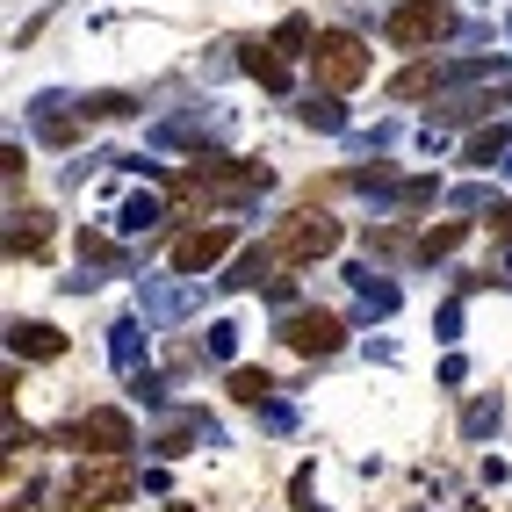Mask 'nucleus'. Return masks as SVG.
<instances>
[{"label": "nucleus", "instance_id": "obj_1", "mask_svg": "<svg viewBox=\"0 0 512 512\" xmlns=\"http://www.w3.org/2000/svg\"><path fill=\"white\" fill-rule=\"evenodd\" d=\"M332 246H339V217H325V210H296V217H282L275 238H267L275 267H303V260H318Z\"/></svg>", "mask_w": 512, "mask_h": 512}, {"label": "nucleus", "instance_id": "obj_2", "mask_svg": "<svg viewBox=\"0 0 512 512\" xmlns=\"http://www.w3.org/2000/svg\"><path fill=\"white\" fill-rule=\"evenodd\" d=\"M311 73H318V87H332V94H354V87L368 80V44L347 37V29H325L318 51H311Z\"/></svg>", "mask_w": 512, "mask_h": 512}, {"label": "nucleus", "instance_id": "obj_3", "mask_svg": "<svg viewBox=\"0 0 512 512\" xmlns=\"http://www.w3.org/2000/svg\"><path fill=\"white\" fill-rule=\"evenodd\" d=\"M130 491H138V469H130L123 455H109V462H80V476H73V512H101V505H123Z\"/></svg>", "mask_w": 512, "mask_h": 512}, {"label": "nucleus", "instance_id": "obj_4", "mask_svg": "<svg viewBox=\"0 0 512 512\" xmlns=\"http://www.w3.org/2000/svg\"><path fill=\"white\" fill-rule=\"evenodd\" d=\"M267 188V166H224V159H202L181 174V195H253Z\"/></svg>", "mask_w": 512, "mask_h": 512}, {"label": "nucleus", "instance_id": "obj_5", "mask_svg": "<svg viewBox=\"0 0 512 512\" xmlns=\"http://www.w3.org/2000/svg\"><path fill=\"white\" fill-rule=\"evenodd\" d=\"M58 440H73V448H87V455H101V462H109V455H123L138 433H130V419H123V412H87V419H73V426H65Z\"/></svg>", "mask_w": 512, "mask_h": 512}, {"label": "nucleus", "instance_id": "obj_6", "mask_svg": "<svg viewBox=\"0 0 512 512\" xmlns=\"http://www.w3.org/2000/svg\"><path fill=\"white\" fill-rule=\"evenodd\" d=\"M440 29H448V15H440V0H404V8L383 22V37L390 44H404V51H419V44H433Z\"/></svg>", "mask_w": 512, "mask_h": 512}, {"label": "nucleus", "instance_id": "obj_7", "mask_svg": "<svg viewBox=\"0 0 512 512\" xmlns=\"http://www.w3.org/2000/svg\"><path fill=\"white\" fill-rule=\"evenodd\" d=\"M282 339H289L296 354H332L339 339H347V325H339L332 311H296V318L282 325Z\"/></svg>", "mask_w": 512, "mask_h": 512}, {"label": "nucleus", "instance_id": "obj_8", "mask_svg": "<svg viewBox=\"0 0 512 512\" xmlns=\"http://www.w3.org/2000/svg\"><path fill=\"white\" fill-rule=\"evenodd\" d=\"M224 253H231V224H210V231L174 238V267H181V275H202V267H217Z\"/></svg>", "mask_w": 512, "mask_h": 512}, {"label": "nucleus", "instance_id": "obj_9", "mask_svg": "<svg viewBox=\"0 0 512 512\" xmlns=\"http://www.w3.org/2000/svg\"><path fill=\"white\" fill-rule=\"evenodd\" d=\"M246 73H253L260 87H289V58H282V44H246Z\"/></svg>", "mask_w": 512, "mask_h": 512}, {"label": "nucleus", "instance_id": "obj_10", "mask_svg": "<svg viewBox=\"0 0 512 512\" xmlns=\"http://www.w3.org/2000/svg\"><path fill=\"white\" fill-rule=\"evenodd\" d=\"M44 238H51L44 210H15V231H8V253H44Z\"/></svg>", "mask_w": 512, "mask_h": 512}, {"label": "nucleus", "instance_id": "obj_11", "mask_svg": "<svg viewBox=\"0 0 512 512\" xmlns=\"http://www.w3.org/2000/svg\"><path fill=\"white\" fill-rule=\"evenodd\" d=\"M15 354H37V361H51V354H65V339H58L51 325H15Z\"/></svg>", "mask_w": 512, "mask_h": 512}, {"label": "nucleus", "instance_id": "obj_12", "mask_svg": "<svg viewBox=\"0 0 512 512\" xmlns=\"http://www.w3.org/2000/svg\"><path fill=\"white\" fill-rule=\"evenodd\" d=\"M433 80H440L433 65H412V73H397V80H390V94H397V101H419V94H433Z\"/></svg>", "mask_w": 512, "mask_h": 512}, {"label": "nucleus", "instance_id": "obj_13", "mask_svg": "<svg viewBox=\"0 0 512 512\" xmlns=\"http://www.w3.org/2000/svg\"><path fill=\"white\" fill-rule=\"evenodd\" d=\"M267 390H275V383H267L260 368H238V375H231V397H238V404H260Z\"/></svg>", "mask_w": 512, "mask_h": 512}, {"label": "nucleus", "instance_id": "obj_14", "mask_svg": "<svg viewBox=\"0 0 512 512\" xmlns=\"http://www.w3.org/2000/svg\"><path fill=\"white\" fill-rule=\"evenodd\" d=\"M498 152H505V130H484V138H476V145H469V159H476V166H491Z\"/></svg>", "mask_w": 512, "mask_h": 512}, {"label": "nucleus", "instance_id": "obj_15", "mask_svg": "<svg viewBox=\"0 0 512 512\" xmlns=\"http://www.w3.org/2000/svg\"><path fill=\"white\" fill-rule=\"evenodd\" d=\"M455 238H462V224H440V231H426V253H448Z\"/></svg>", "mask_w": 512, "mask_h": 512}, {"label": "nucleus", "instance_id": "obj_16", "mask_svg": "<svg viewBox=\"0 0 512 512\" xmlns=\"http://www.w3.org/2000/svg\"><path fill=\"white\" fill-rule=\"evenodd\" d=\"M498 231H505V238H512V210H498Z\"/></svg>", "mask_w": 512, "mask_h": 512}]
</instances>
